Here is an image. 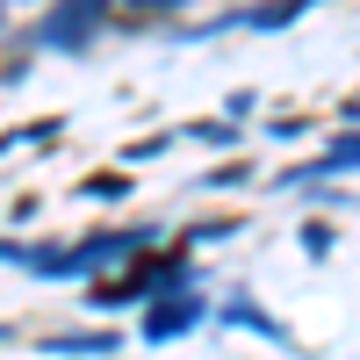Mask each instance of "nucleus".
<instances>
[{"mask_svg": "<svg viewBox=\"0 0 360 360\" xmlns=\"http://www.w3.org/2000/svg\"><path fill=\"white\" fill-rule=\"evenodd\" d=\"M51 353H115V339H58Z\"/></svg>", "mask_w": 360, "mask_h": 360, "instance_id": "20e7f679", "label": "nucleus"}, {"mask_svg": "<svg viewBox=\"0 0 360 360\" xmlns=\"http://www.w3.org/2000/svg\"><path fill=\"white\" fill-rule=\"evenodd\" d=\"M295 15H303V8H259L252 22H259V29H281V22H295Z\"/></svg>", "mask_w": 360, "mask_h": 360, "instance_id": "39448f33", "label": "nucleus"}, {"mask_svg": "<svg viewBox=\"0 0 360 360\" xmlns=\"http://www.w3.org/2000/svg\"><path fill=\"white\" fill-rule=\"evenodd\" d=\"M0 22H8V15H0Z\"/></svg>", "mask_w": 360, "mask_h": 360, "instance_id": "423d86ee", "label": "nucleus"}, {"mask_svg": "<svg viewBox=\"0 0 360 360\" xmlns=\"http://www.w3.org/2000/svg\"><path fill=\"white\" fill-rule=\"evenodd\" d=\"M86 195H94V202H108V195L123 202V195H130V180H123V173H94V180H86Z\"/></svg>", "mask_w": 360, "mask_h": 360, "instance_id": "7ed1b4c3", "label": "nucleus"}, {"mask_svg": "<svg viewBox=\"0 0 360 360\" xmlns=\"http://www.w3.org/2000/svg\"><path fill=\"white\" fill-rule=\"evenodd\" d=\"M108 22V8L101 0H65V8H51L44 15V44H58V51H79L94 29Z\"/></svg>", "mask_w": 360, "mask_h": 360, "instance_id": "f257e3e1", "label": "nucleus"}, {"mask_svg": "<svg viewBox=\"0 0 360 360\" xmlns=\"http://www.w3.org/2000/svg\"><path fill=\"white\" fill-rule=\"evenodd\" d=\"M195 317H202V303H195V295H180V303H159L152 317H144V339H173V332H188Z\"/></svg>", "mask_w": 360, "mask_h": 360, "instance_id": "f03ea898", "label": "nucleus"}]
</instances>
